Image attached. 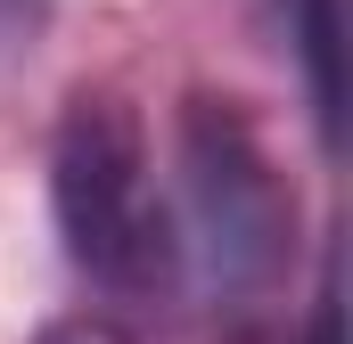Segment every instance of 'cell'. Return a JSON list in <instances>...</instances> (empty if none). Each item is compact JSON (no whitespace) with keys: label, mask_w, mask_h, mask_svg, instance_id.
I'll return each mask as SVG.
<instances>
[{"label":"cell","mask_w":353,"mask_h":344,"mask_svg":"<svg viewBox=\"0 0 353 344\" xmlns=\"http://www.w3.org/2000/svg\"><path fill=\"white\" fill-rule=\"evenodd\" d=\"M50 8H58V0H0V66H8V58H33Z\"/></svg>","instance_id":"4"},{"label":"cell","mask_w":353,"mask_h":344,"mask_svg":"<svg viewBox=\"0 0 353 344\" xmlns=\"http://www.w3.org/2000/svg\"><path fill=\"white\" fill-rule=\"evenodd\" d=\"M304 344H345V312H337V270L321 279V303H312V328H304Z\"/></svg>","instance_id":"5"},{"label":"cell","mask_w":353,"mask_h":344,"mask_svg":"<svg viewBox=\"0 0 353 344\" xmlns=\"http://www.w3.org/2000/svg\"><path fill=\"white\" fill-rule=\"evenodd\" d=\"M288 8V41L304 58V90H312V123H321V148H337V115H345V90H337V0H279Z\"/></svg>","instance_id":"3"},{"label":"cell","mask_w":353,"mask_h":344,"mask_svg":"<svg viewBox=\"0 0 353 344\" xmlns=\"http://www.w3.org/2000/svg\"><path fill=\"white\" fill-rule=\"evenodd\" d=\"M181 255L214 279L222 303H263L296 255V197L271 164L263 131L247 123L239 98L189 90L181 107Z\"/></svg>","instance_id":"2"},{"label":"cell","mask_w":353,"mask_h":344,"mask_svg":"<svg viewBox=\"0 0 353 344\" xmlns=\"http://www.w3.org/2000/svg\"><path fill=\"white\" fill-rule=\"evenodd\" d=\"M33 344H132V336L107 328V320H58V328H41Z\"/></svg>","instance_id":"6"},{"label":"cell","mask_w":353,"mask_h":344,"mask_svg":"<svg viewBox=\"0 0 353 344\" xmlns=\"http://www.w3.org/2000/svg\"><path fill=\"white\" fill-rule=\"evenodd\" d=\"M50 213L66 262L90 287L148 303L165 295L181 270V238H173V205L157 189V156L148 131L132 115L123 90H74L50 140Z\"/></svg>","instance_id":"1"}]
</instances>
